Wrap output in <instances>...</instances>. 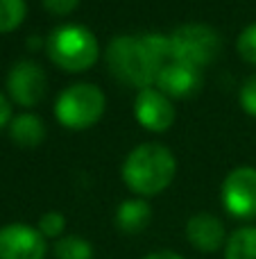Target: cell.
Masks as SVG:
<instances>
[{
  "label": "cell",
  "instance_id": "6da1fadb",
  "mask_svg": "<svg viewBox=\"0 0 256 259\" xmlns=\"http://www.w3.org/2000/svg\"><path fill=\"white\" fill-rule=\"evenodd\" d=\"M177 161L161 143H143L127 155L122 164V180L139 196H157L172 182Z\"/></svg>",
  "mask_w": 256,
  "mask_h": 259
},
{
  "label": "cell",
  "instance_id": "7a4b0ae2",
  "mask_svg": "<svg viewBox=\"0 0 256 259\" xmlns=\"http://www.w3.org/2000/svg\"><path fill=\"white\" fill-rule=\"evenodd\" d=\"M104 62L116 80L136 87L139 91L154 87L161 68V62L150 53L143 36H116L107 46Z\"/></svg>",
  "mask_w": 256,
  "mask_h": 259
},
{
  "label": "cell",
  "instance_id": "3957f363",
  "mask_svg": "<svg viewBox=\"0 0 256 259\" xmlns=\"http://www.w3.org/2000/svg\"><path fill=\"white\" fill-rule=\"evenodd\" d=\"M48 57L61 71L82 73L98 62V39L84 25H61L50 32L45 41Z\"/></svg>",
  "mask_w": 256,
  "mask_h": 259
},
{
  "label": "cell",
  "instance_id": "277c9868",
  "mask_svg": "<svg viewBox=\"0 0 256 259\" xmlns=\"http://www.w3.org/2000/svg\"><path fill=\"white\" fill-rule=\"evenodd\" d=\"M104 94L95 84H71L63 89L54 105V116L68 130H86L102 118L104 114Z\"/></svg>",
  "mask_w": 256,
  "mask_h": 259
},
{
  "label": "cell",
  "instance_id": "5b68a950",
  "mask_svg": "<svg viewBox=\"0 0 256 259\" xmlns=\"http://www.w3.org/2000/svg\"><path fill=\"white\" fill-rule=\"evenodd\" d=\"M172 59L202 68L216 59L220 53V36L211 25L204 23H186L170 34Z\"/></svg>",
  "mask_w": 256,
  "mask_h": 259
},
{
  "label": "cell",
  "instance_id": "8992f818",
  "mask_svg": "<svg viewBox=\"0 0 256 259\" xmlns=\"http://www.w3.org/2000/svg\"><path fill=\"white\" fill-rule=\"evenodd\" d=\"M222 205L236 219H256V168H234L222 182Z\"/></svg>",
  "mask_w": 256,
  "mask_h": 259
},
{
  "label": "cell",
  "instance_id": "52a82bcc",
  "mask_svg": "<svg viewBox=\"0 0 256 259\" xmlns=\"http://www.w3.org/2000/svg\"><path fill=\"white\" fill-rule=\"evenodd\" d=\"M7 89L14 103H18L21 107H34L36 103H41L48 91V77L45 71L32 59H23L12 66L7 75Z\"/></svg>",
  "mask_w": 256,
  "mask_h": 259
},
{
  "label": "cell",
  "instance_id": "ba28073f",
  "mask_svg": "<svg viewBox=\"0 0 256 259\" xmlns=\"http://www.w3.org/2000/svg\"><path fill=\"white\" fill-rule=\"evenodd\" d=\"M48 243L39 228L9 223L0 228V259H45Z\"/></svg>",
  "mask_w": 256,
  "mask_h": 259
},
{
  "label": "cell",
  "instance_id": "9c48e42d",
  "mask_svg": "<svg viewBox=\"0 0 256 259\" xmlns=\"http://www.w3.org/2000/svg\"><path fill=\"white\" fill-rule=\"evenodd\" d=\"M134 116L150 132H166L175 123L177 114L166 94H161L157 87H148V89H141L136 96Z\"/></svg>",
  "mask_w": 256,
  "mask_h": 259
},
{
  "label": "cell",
  "instance_id": "30bf717a",
  "mask_svg": "<svg viewBox=\"0 0 256 259\" xmlns=\"http://www.w3.org/2000/svg\"><path fill=\"white\" fill-rule=\"evenodd\" d=\"M154 87L161 94H166L168 98H188V96L198 94L200 87H202V73L190 64L170 59L159 68Z\"/></svg>",
  "mask_w": 256,
  "mask_h": 259
},
{
  "label": "cell",
  "instance_id": "8fae6325",
  "mask_svg": "<svg viewBox=\"0 0 256 259\" xmlns=\"http://www.w3.org/2000/svg\"><path fill=\"white\" fill-rule=\"evenodd\" d=\"M186 239L195 250L207 252V255L227 246L225 225L218 216L209 214V211H200V214L190 216L186 223Z\"/></svg>",
  "mask_w": 256,
  "mask_h": 259
},
{
  "label": "cell",
  "instance_id": "7c38bea8",
  "mask_svg": "<svg viewBox=\"0 0 256 259\" xmlns=\"http://www.w3.org/2000/svg\"><path fill=\"white\" fill-rule=\"evenodd\" d=\"M152 221V207L145 202V198H132L118 205L116 209V228L122 234H139Z\"/></svg>",
  "mask_w": 256,
  "mask_h": 259
},
{
  "label": "cell",
  "instance_id": "4fadbf2b",
  "mask_svg": "<svg viewBox=\"0 0 256 259\" xmlns=\"http://www.w3.org/2000/svg\"><path fill=\"white\" fill-rule=\"evenodd\" d=\"M9 137L21 148H36L45 141V125L36 114H18L9 123Z\"/></svg>",
  "mask_w": 256,
  "mask_h": 259
},
{
  "label": "cell",
  "instance_id": "5bb4252c",
  "mask_svg": "<svg viewBox=\"0 0 256 259\" xmlns=\"http://www.w3.org/2000/svg\"><path fill=\"white\" fill-rule=\"evenodd\" d=\"M225 259H256V225L236 230L227 239Z\"/></svg>",
  "mask_w": 256,
  "mask_h": 259
},
{
  "label": "cell",
  "instance_id": "9a60e30c",
  "mask_svg": "<svg viewBox=\"0 0 256 259\" xmlns=\"http://www.w3.org/2000/svg\"><path fill=\"white\" fill-rule=\"evenodd\" d=\"M57 259H93V246L80 234H66L54 243Z\"/></svg>",
  "mask_w": 256,
  "mask_h": 259
},
{
  "label": "cell",
  "instance_id": "2e32d148",
  "mask_svg": "<svg viewBox=\"0 0 256 259\" xmlns=\"http://www.w3.org/2000/svg\"><path fill=\"white\" fill-rule=\"evenodd\" d=\"M27 14L25 0H0V34L16 30Z\"/></svg>",
  "mask_w": 256,
  "mask_h": 259
},
{
  "label": "cell",
  "instance_id": "e0dca14e",
  "mask_svg": "<svg viewBox=\"0 0 256 259\" xmlns=\"http://www.w3.org/2000/svg\"><path fill=\"white\" fill-rule=\"evenodd\" d=\"M63 230H66V216L61 211H45L39 219V232L48 239H61Z\"/></svg>",
  "mask_w": 256,
  "mask_h": 259
},
{
  "label": "cell",
  "instance_id": "ac0fdd59",
  "mask_svg": "<svg viewBox=\"0 0 256 259\" xmlns=\"http://www.w3.org/2000/svg\"><path fill=\"white\" fill-rule=\"evenodd\" d=\"M236 46H238L240 57H243L245 62H249V64L256 66V23L247 25L243 32H240Z\"/></svg>",
  "mask_w": 256,
  "mask_h": 259
},
{
  "label": "cell",
  "instance_id": "d6986e66",
  "mask_svg": "<svg viewBox=\"0 0 256 259\" xmlns=\"http://www.w3.org/2000/svg\"><path fill=\"white\" fill-rule=\"evenodd\" d=\"M238 98H240V107H243L249 116H256V73L243 82Z\"/></svg>",
  "mask_w": 256,
  "mask_h": 259
},
{
  "label": "cell",
  "instance_id": "ffe728a7",
  "mask_svg": "<svg viewBox=\"0 0 256 259\" xmlns=\"http://www.w3.org/2000/svg\"><path fill=\"white\" fill-rule=\"evenodd\" d=\"M80 5V0H43V7L54 16H66Z\"/></svg>",
  "mask_w": 256,
  "mask_h": 259
},
{
  "label": "cell",
  "instance_id": "44dd1931",
  "mask_svg": "<svg viewBox=\"0 0 256 259\" xmlns=\"http://www.w3.org/2000/svg\"><path fill=\"white\" fill-rule=\"evenodd\" d=\"M7 123H12V107H9V100L0 94V130Z\"/></svg>",
  "mask_w": 256,
  "mask_h": 259
},
{
  "label": "cell",
  "instance_id": "7402d4cb",
  "mask_svg": "<svg viewBox=\"0 0 256 259\" xmlns=\"http://www.w3.org/2000/svg\"><path fill=\"white\" fill-rule=\"evenodd\" d=\"M143 259H184V257L177 255V252H170V250H159V252H152V255H148Z\"/></svg>",
  "mask_w": 256,
  "mask_h": 259
}]
</instances>
